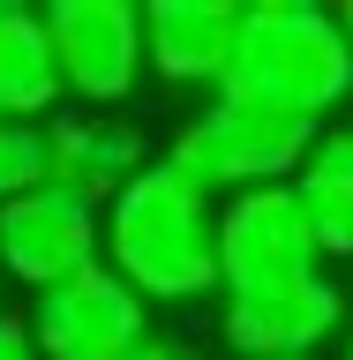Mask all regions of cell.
<instances>
[{
    "label": "cell",
    "instance_id": "cell-16",
    "mask_svg": "<svg viewBox=\"0 0 353 360\" xmlns=\"http://www.w3.org/2000/svg\"><path fill=\"white\" fill-rule=\"evenodd\" d=\"M338 30H346V45H353V8H338Z\"/></svg>",
    "mask_w": 353,
    "mask_h": 360
},
{
    "label": "cell",
    "instance_id": "cell-5",
    "mask_svg": "<svg viewBox=\"0 0 353 360\" xmlns=\"http://www.w3.org/2000/svg\"><path fill=\"white\" fill-rule=\"evenodd\" d=\"M23 323H30L38 360H128L135 345L151 338V308H143L106 263L30 292Z\"/></svg>",
    "mask_w": 353,
    "mask_h": 360
},
{
    "label": "cell",
    "instance_id": "cell-4",
    "mask_svg": "<svg viewBox=\"0 0 353 360\" xmlns=\"http://www.w3.org/2000/svg\"><path fill=\"white\" fill-rule=\"evenodd\" d=\"M45 38H53V68H61V98H75L83 112L128 105L135 83L151 75L135 0H53Z\"/></svg>",
    "mask_w": 353,
    "mask_h": 360
},
{
    "label": "cell",
    "instance_id": "cell-11",
    "mask_svg": "<svg viewBox=\"0 0 353 360\" xmlns=\"http://www.w3.org/2000/svg\"><path fill=\"white\" fill-rule=\"evenodd\" d=\"M293 202L309 218V240L323 263H353V120L316 128L301 173H293Z\"/></svg>",
    "mask_w": 353,
    "mask_h": 360
},
{
    "label": "cell",
    "instance_id": "cell-10",
    "mask_svg": "<svg viewBox=\"0 0 353 360\" xmlns=\"http://www.w3.org/2000/svg\"><path fill=\"white\" fill-rule=\"evenodd\" d=\"M233 45H241V8L233 0H158V8H143V60L173 90H211L218 98Z\"/></svg>",
    "mask_w": 353,
    "mask_h": 360
},
{
    "label": "cell",
    "instance_id": "cell-14",
    "mask_svg": "<svg viewBox=\"0 0 353 360\" xmlns=\"http://www.w3.org/2000/svg\"><path fill=\"white\" fill-rule=\"evenodd\" d=\"M0 360H38V345H30V323H23L16 308H0Z\"/></svg>",
    "mask_w": 353,
    "mask_h": 360
},
{
    "label": "cell",
    "instance_id": "cell-6",
    "mask_svg": "<svg viewBox=\"0 0 353 360\" xmlns=\"http://www.w3.org/2000/svg\"><path fill=\"white\" fill-rule=\"evenodd\" d=\"M323 255L309 240V218L286 188H248V195L218 202V300L225 292H271L316 278Z\"/></svg>",
    "mask_w": 353,
    "mask_h": 360
},
{
    "label": "cell",
    "instance_id": "cell-1",
    "mask_svg": "<svg viewBox=\"0 0 353 360\" xmlns=\"http://www.w3.org/2000/svg\"><path fill=\"white\" fill-rule=\"evenodd\" d=\"M106 255L98 263L143 300V308H196L218 292V202L196 180H180L166 158H151L120 195L98 210Z\"/></svg>",
    "mask_w": 353,
    "mask_h": 360
},
{
    "label": "cell",
    "instance_id": "cell-15",
    "mask_svg": "<svg viewBox=\"0 0 353 360\" xmlns=\"http://www.w3.org/2000/svg\"><path fill=\"white\" fill-rule=\"evenodd\" d=\"M128 360H203V353L188 345V338H158V330H151V338H143V345H135Z\"/></svg>",
    "mask_w": 353,
    "mask_h": 360
},
{
    "label": "cell",
    "instance_id": "cell-8",
    "mask_svg": "<svg viewBox=\"0 0 353 360\" xmlns=\"http://www.w3.org/2000/svg\"><path fill=\"white\" fill-rule=\"evenodd\" d=\"M346 285H338L331 270H316L301 285H271V292H225L218 300V338L225 353L241 360H316L346 330Z\"/></svg>",
    "mask_w": 353,
    "mask_h": 360
},
{
    "label": "cell",
    "instance_id": "cell-12",
    "mask_svg": "<svg viewBox=\"0 0 353 360\" xmlns=\"http://www.w3.org/2000/svg\"><path fill=\"white\" fill-rule=\"evenodd\" d=\"M61 105V68L45 38V8L0 0V120H53Z\"/></svg>",
    "mask_w": 353,
    "mask_h": 360
},
{
    "label": "cell",
    "instance_id": "cell-18",
    "mask_svg": "<svg viewBox=\"0 0 353 360\" xmlns=\"http://www.w3.org/2000/svg\"><path fill=\"white\" fill-rule=\"evenodd\" d=\"M0 285H8V278H0ZM0 308H8V300H0Z\"/></svg>",
    "mask_w": 353,
    "mask_h": 360
},
{
    "label": "cell",
    "instance_id": "cell-20",
    "mask_svg": "<svg viewBox=\"0 0 353 360\" xmlns=\"http://www.w3.org/2000/svg\"><path fill=\"white\" fill-rule=\"evenodd\" d=\"M316 360H323V353H316Z\"/></svg>",
    "mask_w": 353,
    "mask_h": 360
},
{
    "label": "cell",
    "instance_id": "cell-3",
    "mask_svg": "<svg viewBox=\"0 0 353 360\" xmlns=\"http://www.w3.org/2000/svg\"><path fill=\"white\" fill-rule=\"evenodd\" d=\"M316 128L309 120H286V112L241 105V98H203L188 120L166 143V165L180 180H196L211 202H233L248 188H286L309 158Z\"/></svg>",
    "mask_w": 353,
    "mask_h": 360
},
{
    "label": "cell",
    "instance_id": "cell-2",
    "mask_svg": "<svg viewBox=\"0 0 353 360\" xmlns=\"http://www.w3.org/2000/svg\"><path fill=\"white\" fill-rule=\"evenodd\" d=\"M218 98L331 128V112L353 98V45L338 30V8H316V0L241 8V45H233Z\"/></svg>",
    "mask_w": 353,
    "mask_h": 360
},
{
    "label": "cell",
    "instance_id": "cell-19",
    "mask_svg": "<svg viewBox=\"0 0 353 360\" xmlns=\"http://www.w3.org/2000/svg\"><path fill=\"white\" fill-rule=\"evenodd\" d=\"M346 300H353V285H346Z\"/></svg>",
    "mask_w": 353,
    "mask_h": 360
},
{
    "label": "cell",
    "instance_id": "cell-7",
    "mask_svg": "<svg viewBox=\"0 0 353 360\" xmlns=\"http://www.w3.org/2000/svg\"><path fill=\"white\" fill-rule=\"evenodd\" d=\"M106 255V225H98V202L68 195V188H30V195L0 202V278L23 292H45L75 278V270H98Z\"/></svg>",
    "mask_w": 353,
    "mask_h": 360
},
{
    "label": "cell",
    "instance_id": "cell-13",
    "mask_svg": "<svg viewBox=\"0 0 353 360\" xmlns=\"http://www.w3.org/2000/svg\"><path fill=\"white\" fill-rule=\"evenodd\" d=\"M45 188V120H0V202Z\"/></svg>",
    "mask_w": 353,
    "mask_h": 360
},
{
    "label": "cell",
    "instance_id": "cell-17",
    "mask_svg": "<svg viewBox=\"0 0 353 360\" xmlns=\"http://www.w3.org/2000/svg\"><path fill=\"white\" fill-rule=\"evenodd\" d=\"M346 360H353V330H346Z\"/></svg>",
    "mask_w": 353,
    "mask_h": 360
},
{
    "label": "cell",
    "instance_id": "cell-9",
    "mask_svg": "<svg viewBox=\"0 0 353 360\" xmlns=\"http://www.w3.org/2000/svg\"><path fill=\"white\" fill-rule=\"evenodd\" d=\"M151 165V143L120 112H53L45 120V180L106 210L135 173Z\"/></svg>",
    "mask_w": 353,
    "mask_h": 360
}]
</instances>
